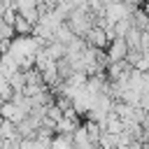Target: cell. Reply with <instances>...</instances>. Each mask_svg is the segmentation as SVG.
<instances>
[{
    "mask_svg": "<svg viewBox=\"0 0 149 149\" xmlns=\"http://www.w3.org/2000/svg\"><path fill=\"white\" fill-rule=\"evenodd\" d=\"M130 2H133V5H137V7H142V5H147L149 0H130Z\"/></svg>",
    "mask_w": 149,
    "mask_h": 149,
    "instance_id": "8fae6325",
    "label": "cell"
},
{
    "mask_svg": "<svg viewBox=\"0 0 149 149\" xmlns=\"http://www.w3.org/2000/svg\"><path fill=\"white\" fill-rule=\"evenodd\" d=\"M74 37H77V35H74V33H72V28L68 26V21L58 26V30H56V40H58V42H63V44H70Z\"/></svg>",
    "mask_w": 149,
    "mask_h": 149,
    "instance_id": "52a82bcc",
    "label": "cell"
},
{
    "mask_svg": "<svg viewBox=\"0 0 149 149\" xmlns=\"http://www.w3.org/2000/svg\"><path fill=\"white\" fill-rule=\"evenodd\" d=\"M142 7H144V9H147V14H149V2H147V5H142Z\"/></svg>",
    "mask_w": 149,
    "mask_h": 149,
    "instance_id": "4fadbf2b",
    "label": "cell"
},
{
    "mask_svg": "<svg viewBox=\"0 0 149 149\" xmlns=\"http://www.w3.org/2000/svg\"><path fill=\"white\" fill-rule=\"evenodd\" d=\"M126 42H128V47L130 49H140V42H142V30L140 28H130V33L126 35Z\"/></svg>",
    "mask_w": 149,
    "mask_h": 149,
    "instance_id": "ba28073f",
    "label": "cell"
},
{
    "mask_svg": "<svg viewBox=\"0 0 149 149\" xmlns=\"http://www.w3.org/2000/svg\"><path fill=\"white\" fill-rule=\"evenodd\" d=\"M19 33H16V28L12 26V23H2V40H14Z\"/></svg>",
    "mask_w": 149,
    "mask_h": 149,
    "instance_id": "30bf717a",
    "label": "cell"
},
{
    "mask_svg": "<svg viewBox=\"0 0 149 149\" xmlns=\"http://www.w3.org/2000/svg\"><path fill=\"white\" fill-rule=\"evenodd\" d=\"M135 23H133V16H126V19H119L116 23H114V33H116V37H126L128 33H130V28H133Z\"/></svg>",
    "mask_w": 149,
    "mask_h": 149,
    "instance_id": "8992f818",
    "label": "cell"
},
{
    "mask_svg": "<svg viewBox=\"0 0 149 149\" xmlns=\"http://www.w3.org/2000/svg\"><path fill=\"white\" fill-rule=\"evenodd\" d=\"M128 51H130V47H128L126 37H114V40L109 42V47H107V56H109L112 63H114V61H126Z\"/></svg>",
    "mask_w": 149,
    "mask_h": 149,
    "instance_id": "7a4b0ae2",
    "label": "cell"
},
{
    "mask_svg": "<svg viewBox=\"0 0 149 149\" xmlns=\"http://www.w3.org/2000/svg\"><path fill=\"white\" fill-rule=\"evenodd\" d=\"M144 79H147V86H149V70L144 72Z\"/></svg>",
    "mask_w": 149,
    "mask_h": 149,
    "instance_id": "7c38bea8",
    "label": "cell"
},
{
    "mask_svg": "<svg viewBox=\"0 0 149 149\" xmlns=\"http://www.w3.org/2000/svg\"><path fill=\"white\" fill-rule=\"evenodd\" d=\"M133 23H135V28H140V30H149V14H147L144 7H137V9L133 12Z\"/></svg>",
    "mask_w": 149,
    "mask_h": 149,
    "instance_id": "5b68a950",
    "label": "cell"
},
{
    "mask_svg": "<svg viewBox=\"0 0 149 149\" xmlns=\"http://www.w3.org/2000/svg\"><path fill=\"white\" fill-rule=\"evenodd\" d=\"M84 37H86V42H88L91 47H95V49H107V47H109V42H112V40H109V35H107V30H105L102 26H98V23H95V26H93Z\"/></svg>",
    "mask_w": 149,
    "mask_h": 149,
    "instance_id": "6da1fadb",
    "label": "cell"
},
{
    "mask_svg": "<svg viewBox=\"0 0 149 149\" xmlns=\"http://www.w3.org/2000/svg\"><path fill=\"white\" fill-rule=\"evenodd\" d=\"M77 128H79V121L63 116V119L58 121V126H56V135H74Z\"/></svg>",
    "mask_w": 149,
    "mask_h": 149,
    "instance_id": "277c9868",
    "label": "cell"
},
{
    "mask_svg": "<svg viewBox=\"0 0 149 149\" xmlns=\"http://www.w3.org/2000/svg\"><path fill=\"white\" fill-rule=\"evenodd\" d=\"M44 49H47V54H49V58H51V61H61V58H65V56H68V44H63V42H58V40L49 42Z\"/></svg>",
    "mask_w": 149,
    "mask_h": 149,
    "instance_id": "3957f363",
    "label": "cell"
},
{
    "mask_svg": "<svg viewBox=\"0 0 149 149\" xmlns=\"http://www.w3.org/2000/svg\"><path fill=\"white\" fill-rule=\"evenodd\" d=\"M0 95H2V102L14 98V86H12V81H9L7 77H2V84H0Z\"/></svg>",
    "mask_w": 149,
    "mask_h": 149,
    "instance_id": "9c48e42d",
    "label": "cell"
}]
</instances>
